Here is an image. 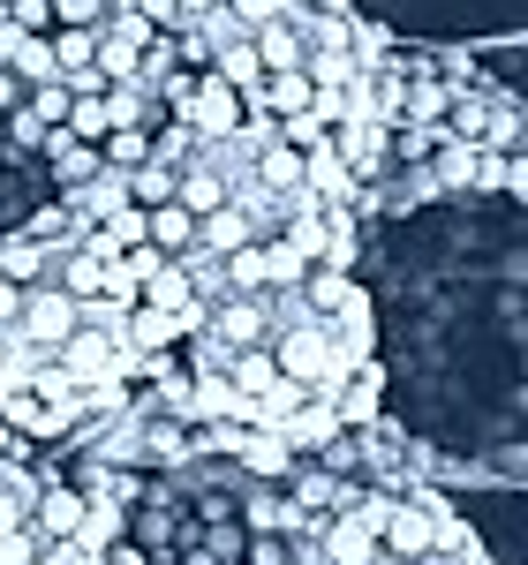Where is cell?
<instances>
[{
    "label": "cell",
    "instance_id": "cell-1",
    "mask_svg": "<svg viewBox=\"0 0 528 565\" xmlns=\"http://www.w3.org/2000/svg\"><path fill=\"white\" fill-rule=\"evenodd\" d=\"M167 121H189V129L204 136V143H226V136L250 121V98L226 84L220 68H204V76H197V98H189L181 114H167Z\"/></svg>",
    "mask_w": 528,
    "mask_h": 565
},
{
    "label": "cell",
    "instance_id": "cell-2",
    "mask_svg": "<svg viewBox=\"0 0 528 565\" xmlns=\"http://www.w3.org/2000/svg\"><path fill=\"white\" fill-rule=\"evenodd\" d=\"M226 196H234V181H226L220 167H204V159H189V167H181L175 204H189L197 218H212V212H226Z\"/></svg>",
    "mask_w": 528,
    "mask_h": 565
},
{
    "label": "cell",
    "instance_id": "cell-3",
    "mask_svg": "<svg viewBox=\"0 0 528 565\" xmlns=\"http://www.w3.org/2000/svg\"><path fill=\"white\" fill-rule=\"evenodd\" d=\"M151 242H159L167 257H189V249L204 242V218L189 212V204H159V212H151Z\"/></svg>",
    "mask_w": 528,
    "mask_h": 565
},
{
    "label": "cell",
    "instance_id": "cell-4",
    "mask_svg": "<svg viewBox=\"0 0 528 565\" xmlns=\"http://www.w3.org/2000/svg\"><path fill=\"white\" fill-rule=\"evenodd\" d=\"M250 242H264V234H257V218L242 212V204H226V212L204 218V249H212V257H234V249H250Z\"/></svg>",
    "mask_w": 528,
    "mask_h": 565
},
{
    "label": "cell",
    "instance_id": "cell-5",
    "mask_svg": "<svg viewBox=\"0 0 528 565\" xmlns=\"http://www.w3.org/2000/svg\"><path fill=\"white\" fill-rule=\"evenodd\" d=\"M226 295H272V242H250L226 257Z\"/></svg>",
    "mask_w": 528,
    "mask_h": 565
},
{
    "label": "cell",
    "instance_id": "cell-6",
    "mask_svg": "<svg viewBox=\"0 0 528 565\" xmlns=\"http://www.w3.org/2000/svg\"><path fill=\"white\" fill-rule=\"evenodd\" d=\"M175 189H181V167H159V159L129 167V204H136V212H159V204H175Z\"/></svg>",
    "mask_w": 528,
    "mask_h": 565
},
{
    "label": "cell",
    "instance_id": "cell-7",
    "mask_svg": "<svg viewBox=\"0 0 528 565\" xmlns=\"http://www.w3.org/2000/svg\"><path fill=\"white\" fill-rule=\"evenodd\" d=\"M151 143H159V121H144V129H114V136H106V167L129 174V167L151 159Z\"/></svg>",
    "mask_w": 528,
    "mask_h": 565
},
{
    "label": "cell",
    "instance_id": "cell-8",
    "mask_svg": "<svg viewBox=\"0 0 528 565\" xmlns=\"http://www.w3.org/2000/svg\"><path fill=\"white\" fill-rule=\"evenodd\" d=\"M0 15H8L15 31H31V39H53V0H8Z\"/></svg>",
    "mask_w": 528,
    "mask_h": 565
},
{
    "label": "cell",
    "instance_id": "cell-9",
    "mask_svg": "<svg viewBox=\"0 0 528 565\" xmlns=\"http://www.w3.org/2000/svg\"><path fill=\"white\" fill-rule=\"evenodd\" d=\"M0 8H8V0H0Z\"/></svg>",
    "mask_w": 528,
    "mask_h": 565
}]
</instances>
